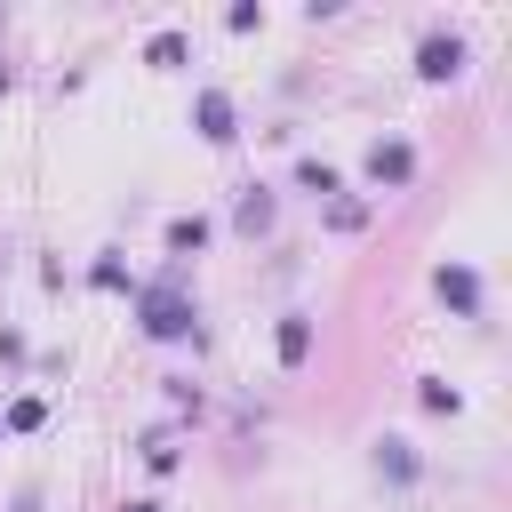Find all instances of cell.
Listing matches in <instances>:
<instances>
[{
  "instance_id": "6da1fadb",
  "label": "cell",
  "mask_w": 512,
  "mask_h": 512,
  "mask_svg": "<svg viewBox=\"0 0 512 512\" xmlns=\"http://www.w3.org/2000/svg\"><path fill=\"white\" fill-rule=\"evenodd\" d=\"M200 136H232V104H224V88H200Z\"/></svg>"
},
{
  "instance_id": "9c48e42d",
  "label": "cell",
  "mask_w": 512,
  "mask_h": 512,
  "mask_svg": "<svg viewBox=\"0 0 512 512\" xmlns=\"http://www.w3.org/2000/svg\"><path fill=\"white\" fill-rule=\"evenodd\" d=\"M200 232H208V224H200V216H184V224H168V248H200Z\"/></svg>"
},
{
  "instance_id": "3957f363",
  "label": "cell",
  "mask_w": 512,
  "mask_h": 512,
  "mask_svg": "<svg viewBox=\"0 0 512 512\" xmlns=\"http://www.w3.org/2000/svg\"><path fill=\"white\" fill-rule=\"evenodd\" d=\"M456 64H464L456 40H424V72H456Z\"/></svg>"
},
{
  "instance_id": "ba28073f",
  "label": "cell",
  "mask_w": 512,
  "mask_h": 512,
  "mask_svg": "<svg viewBox=\"0 0 512 512\" xmlns=\"http://www.w3.org/2000/svg\"><path fill=\"white\" fill-rule=\"evenodd\" d=\"M304 344H312V328H304V320H288V328H280V360H304Z\"/></svg>"
},
{
  "instance_id": "30bf717a",
  "label": "cell",
  "mask_w": 512,
  "mask_h": 512,
  "mask_svg": "<svg viewBox=\"0 0 512 512\" xmlns=\"http://www.w3.org/2000/svg\"><path fill=\"white\" fill-rule=\"evenodd\" d=\"M16 512H40V496H16Z\"/></svg>"
},
{
  "instance_id": "8992f818",
  "label": "cell",
  "mask_w": 512,
  "mask_h": 512,
  "mask_svg": "<svg viewBox=\"0 0 512 512\" xmlns=\"http://www.w3.org/2000/svg\"><path fill=\"white\" fill-rule=\"evenodd\" d=\"M376 464H384L392 480H408V472H416V456H408V440H384V448H376Z\"/></svg>"
},
{
  "instance_id": "277c9868",
  "label": "cell",
  "mask_w": 512,
  "mask_h": 512,
  "mask_svg": "<svg viewBox=\"0 0 512 512\" xmlns=\"http://www.w3.org/2000/svg\"><path fill=\"white\" fill-rule=\"evenodd\" d=\"M368 168H376V176H408V144H376Z\"/></svg>"
},
{
  "instance_id": "52a82bcc",
  "label": "cell",
  "mask_w": 512,
  "mask_h": 512,
  "mask_svg": "<svg viewBox=\"0 0 512 512\" xmlns=\"http://www.w3.org/2000/svg\"><path fill=\"white\" fill-rule=\"evenodd\" d=\"M256 224H272V200H264V192H248V200H240V232H256Z\"/></svg>"
},
{
  "instance_id": "5b68a950",
  "label": "cell",
  "mask_w": 512,
  "mask_h": 512,
  "mask_svg": "<svg viewBox=\"0 0 512 512\" xmlns=\"http://www.w3.org/2000/svg\"><path fill=\"white\" fill-rule=\"evenodd\" d=\"M440 296H456V304L472 312V304H480V280H472V272H440Z\"/></svg>"
},
{
  "instance_id": "7a4b0ae2",
  "label": "cell",
  "mask_w": 512,
  "mask_h": 512,
  "mask_svg": "<svg viewBox=\"0 0 512 512\" xmlns=\"http://www.w3.org/2000/svg\"><path fill=\"white\" fill-rule=\"evenodd\" d=\"M144 312H152V320H144L152 336H176V328H184V304H176L168 288H152V296H144Z\"/></svg>"
}]
</instances>
